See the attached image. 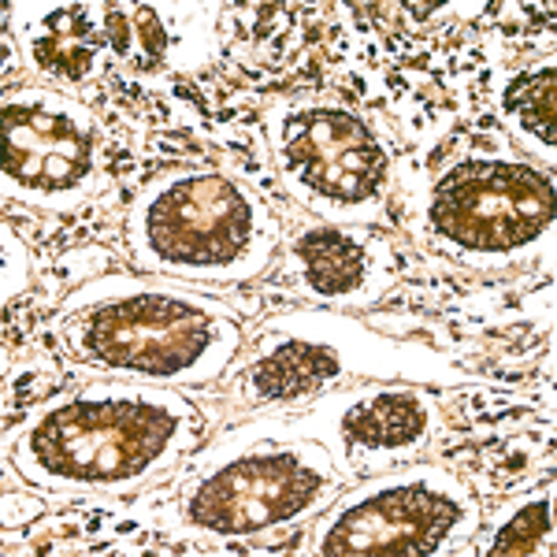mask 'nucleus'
<instances>
[{
  "label": "nucleus",
  "mask_w": 557,
  "mask_h": 557,
  "mask_svg": "<svg viewBox=\"0 0 557 557\" xmlns=\"http://www.w3.org/2000/svg\"><path fill=\"white\" fill-rule=\"evenodd\" d=\"M149 238L172 260L215 264L246 246L249 209L220 178L178 183L149 209Z\"/></svg>",
  "instance_id": "obj_6"
},
{
  "label": "nucleus",
  "mask_w": 557,
  "mask_h": 557,
  "mask_svg": "<svg viewBox=\"0 0 557 557\" xmlns=\"http://www.w3.org/2000/svg\"><path fill=\"white\" fill-rule=\"evenodd\" d=\"M554 215L550 183L517 164H469L435 194V223L469 249H513Z\"/></svg>",
  "instance_id": "obj_2"
},
{
  "label": "nucleus",
  "mask_w": 557,
  "mask_h": 557,
  "mask_svg": "<svg viewBox=\"0 0 557 557\" xmlns=\"http://www.w3.org/2000/svg\"><path fill=\"white\" fill-rule=\"evenodd\" d=\"M134 41L146 49V60H157L164 52V26H160V15L152 8H134Z\"/></svg>",
  "instance_id": "obj_15"
},
{
  "label": "nucleus",
  "mask_w": 557,
  "mask_h": 557,
  "mask_svg": "<svg viewBox=\"0 0 557 557\" xmlns=\"http://www.w3.org/2000/svg\"><path fill=\"white\" fill-rule=\"evenodd\" d=\"M172 428V417L146 401H83L45 420L34 450L60 475L115 480L138 472Z\"/></svg>",
  "instance_id": "obj_1"
},
{
  "label": "nucleus",
  "mask_w": 557,
  "mask_h": 557,
  "mask_svg": "<svg viewBox=\"0 0 557 557\" xmlns=\"http://www.w3.org/2000/svg\"><path fill=\"white\" fill-rule=\"evenodd\" d=\"M338 372V361L317 346H283L257 368L253 383L264 398H298L317 391Z\"/></svg>",
  "instance_id": "obj_10"
},
{
  "label": "nucleus",
  "mask_w": 557,
  "mask_h": 557,
  "mask_svg": "<svg viewBox=\"0 0 557 557\" xmlns=\"http://www.w3.org/2000/svg\"><path fill=\"white\" fill-rule=\"evenodd\" d=\"M346 431L368 446H401L424 431V412L406 394H380L349 412Z\"/></svg>",
  "instance_id": "obj_11"
},
{
  "label": "nucleus",
  "mask_w": 557,
  "mask_h": 557,
  "mask_svg": "<svg viewBox=\"0 0 557 557\" xmlns=\"http://www.w3.org/2000/svg\"><path fill=\"white\" fill-rule=\"evenodd\" d=\"M104 34H108V41H112L115 49L123 52V57H131V49H134V20H131V12H123V8H108Z\"/></svg>",
  "instance_id": "obj_16"
},
{
  "label": "nucleus",
  "mask_w": 557,
  "mask_h": 557,
  "mask_svg": "<svg viewBox=\"0 0 557 557\" xmlns=\"http://www.w3.org/2000/svg\"><path fill=\"white\" fill-rule=\"evenodd\" d=\"M320 491L317 469L290 454L238 461L197 494L194 517L220 532H249L286 520L309 506Z\"/></svg>",
  "instance_id": "obj_5"
},
{
  "label": "nucleus",
  "mask_w": 557,
  "mask_h": 557,
  "mask_svg": "<svg viewBox=\"0 0 557 557\" xmlns=\"http://www.w3.org/2000/svg\"><path fill=\"white\" fill-rule=\"evenodd\" d=\"M301 260L309 268L312 286L323 294H343L354 290L361 283L364 272V257L354 242H346L343 235H312L305 238L301 246Z\"/></svg>",
  "instance_id": "obj_12"
},
{
  "label": "nucleus",
  "mask_w": 557,
  "mask_h": 557,
  "mask_svg": "<svg viewBox=\"0 0 557 557\" xmlns=\"http://www.w3.org/2000/svg\"><path fill=\"white\" fill-rule=\"evenodd\" d=\"M454 524V506L420 487L386 491L346 513L323 539L327 554H424Z\"/></svg>",
  "instance_id": "obj_8"
},
{
  "label": "nucleus",
  "mask_w": 557,
  "mask_h": 557,
  "mask_svg": "<svg viewBox=\"0 0 557 557\" xmlns=\"http://www.w3.org/2000/svg\"><path fill=\"white\" fill-rule=\"evenodd\" d=\"M509 115L524 131L539 134V138L554 141L557 127V75L554 71H535V75L520 78L506 97Z\"/></svg>",
  "instance_id": "obj_13"
},
{
  "label": "nucleus",
  "mask_w": 557,
  "mask_h": 557,
  "mask_svg": "<svg viewBox=\"0 0 557 557\" xmlns=\"http://www.w3.org/2000/svg\"><path fill=\"white\" fill-rule=\"evenodd\" d=\"M286 160L312 190L361 201L380 186L383 157L368 131L343 112H305L286 127Z\"/></svg>",
  "instance_id": "obj_7"
},
{
  "label": "nucleus",
  "mask_w": 557,
  "mask_h": 557,
  "mask_svg": "<svg viewBox=\"0 0 557 557\" xmlns=\"http://www.w3.org/2000/svg\"><path fill=\"white\" fill-rule=\"evenodd\" d=\"M220 323L178 301L141 298L115 305L89 323L86 338L101 361L141 372H183L205 354Z\"/></svg>",
  "instance_id": "obj_3"
},
{
  "label": "nucleus",
  "mask_w": 557,
  "mask_h": 557,
  "mask_svg": "<svg viewBox=\"0 0 557 557\" xmlns=\"http://www.w3.org/2000/svg\"><path fill=\"white\" fill-rule=\"evenodd\" d=\"M101 45V30L89 23L86 8H57L45 15L41 34L34 41V60L52 75L78 78L86 75Z\"/></svg>",
  "instance_id": "obj_9"
},
{
  "label": "nucleus",
  "mask_w": 557,
  "mask_h": 557,
  "mask_svg": "<svg viewBox=\"0 0 557 557\" xmlns=\"http://www.w3.org/2000/svg\"><path fill=\"white\" fill-rule=\"evenodd\" d=\"M550 532V506L546 502H539V506L524 509L513 524L506 528L498 539H494L491 554H528L539 546V539Z\"/></svg>",
  "instance_id": "obj_14"
},
{
  "label": "nucleus",
  "mask_w": 557,
  "mask_h": 557,
  "mask_svg": "<svg viewBox=\"0 0 557 557\" xmlns=\"http://www.w3.org/2000/svg\"><path fill=\"white\" fill-rule=\"evenodd\" d=\"M89 134L71 104L23 94L4 108V172L26 190H64L86 172Z\"/></svg>",
  "instance_id": "obj_4"
}]
</instances>
